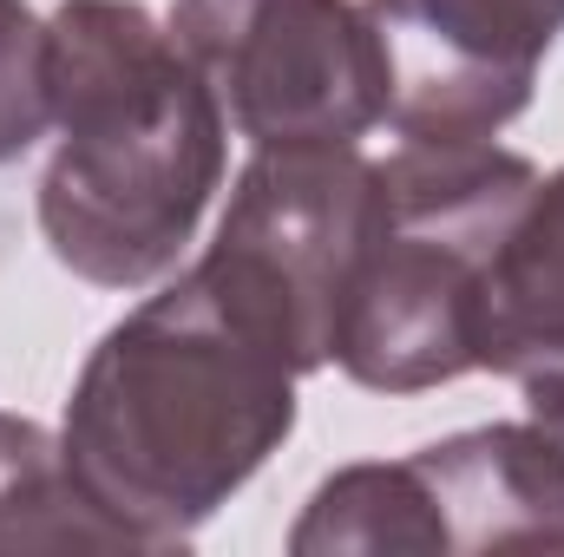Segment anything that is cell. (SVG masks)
Here are the masks:
<instances>
[{
  "instance_id": "6da1fadb",
  "label": "cell",
  "mask_w": 564,
  "mask_h": 557,
  "mask_svg": "<svg viewBox=\"0 0 564 557\" xmlns=\"http://www.w3.org/2000/svg\"><path fill=\"white\" fill-rule=\"evenodd\" d=\"M295 381L276 328L197 263L99 341L59 446L144 551H164L270 459L295 426Z\"/></svg>"
},
{
  "instance_id": "7a4b0ae2",
  "label": "cell",
  "mask_w": 564,
  "mask_h": 557,
  "mask_svg": "<svg viewBox=\"0 0 564 557\" xmlns=\"http://www.w3.org/2000/svg\"><path fill=\"white\" fill-rule=\"evenodd\" d=\"M59 151L40 177L46 250L99 288L177 270L224 184V106L197 59L132 0H66L46 20Z\"/></svg>"
},
{
  "instance_id": "3957f363",
  "label": "cell",
  "mask_w": 564,
  "mask_h": 557,
  "mask_svg": "<svg viewBox=\"0 0 564 557\" xmlns=\"http://www.w3.org/2000/svg\"><path fill=\"white\" fill-rule=\"evenodd\" d=\"M388 210L335 328V368L421 394L479 368V282L539 171L492 139H401L381 157Z\"/></svg>"
},
{
  "instance_id": "277c9868",
  "label": "cell",
  "mask_w": 564,
  "mask_h": 557,
  "mask_svg": "<svg viewBox=\"0 0 564 557\" xmlns=\"http://www.w3.org/2000/svg\"><path fill=\"white\" fill-rule=\"evenodd\" d=\"M388 184L361 144L257 151L230 190L204 263L230 282L295 354L302 374L335 361L341 302L381 230Z\"/></svg>"
},
{
  "instance_id": "5b68a950",
  "label": "cell",
  "mask_w": 564,
  "mask_h": 557,
  "mask_svg": "<svg viewBox=\"0 0 564 557\" xmlns=\"http://www.w3.org/2000/svg\"><path fill=\"white\" fill-rule=\"evenodd\" d=\"M177 46L257 144H361L388 125L394 73L368 0H177Z\"/></svg>"
},
{
  "instance_id": "8992f818",
  "label": "cell",
  "mask_w": 564,
  "mask_h": 557,
  "mask_svg": "<svg viewBox=\"0 0 564 557\" xmlns=\"http://www.w3.org/2000/svg\"><path fill=\"white\" fill-rule=\"evenodd\" d=\"M315 551H479L564 545V452L532 419L433 439L394 466L335 472L308 512Z\"/></svg>"
},
{
  "instance_id": "52a82bcc",
  "label": "cell",
  "mask_w": 564,
  "mask_h": 557,
  "mask_svg": "<svg viewBox=\"0 0 564 557\" xmlns=\"http://www.w3.org/2000/svg\"><path fill=\"white\" fill-rule=\"evenodd\" d=\"M368 20L388 46L401 139H492L532 106L564 0H368Z\"/></svg>"
},
{
  "instance_id": "ba28073f",
  "label": "cell",
  "mask_w": 564,
  "mask_h": 557,
  "mask_svg": "<svg viewBox=\"0 0 564 557\" xmlns=\"http://www.w3.org/2000/svg\"><path fill=\"white\" fill-rule=\"evenodd\" d=\"M564 361V171L539 177L479 282V368Z\"/></svg>"
},
{
  "instance_id": "9c48e42d",
  "label": "cell",
  "mask_w": 564,
  "mask_h": 557,
  "mask_svg": "<svg viewBox=\"0 0 564 557\" xmlns=\"http://www.w3.org/2000/svg\"><path fill=\"white\" fill-rule=\"evenodd\" d=\"M144 551L139 538L86 492L66 446L33 419L0 414V551Z\"/></svg>"
},
{
  "instance_id": "30bf717a",
  "label": "cell",
  "mask_w": 564,
  "mask_h": 557,
  "mask_svg": "<svg viewBox=\"0 0 564 557\" xmlns=\"http://www.w3.org/2000/svg\"><path fill=\"white\" fill-rule=\"evenodd\" d=\"M46 125V20H33L26 0H0V164L33 151Z\"/></svg>"
},
{
  "instance_id": "8fae6325",
  "label": "cell",
  "mask_w": 564,
  "mask_h": 557,
  "mask_svg": "<svg viewBox=\"0 0 564 557\" xmlns=\"http://www.w3.org/2000/svg\"><path fill=\"white\" fill-rule=\"evenodd\" d=\"M525 419L539 433H552V446L564 452V361H545V368H525Z\"/></svg>"
}]
</instances>
